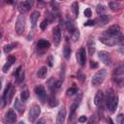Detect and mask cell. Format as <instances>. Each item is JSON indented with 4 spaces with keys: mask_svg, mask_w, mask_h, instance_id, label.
Masks as SVG:
<instances>
[{
    "mask_svg": "<svg viewBox=\"0 0 124 124\" xmlns=\"http://www.w3.org/2000/svg\"><path fill=\"white\" fill-rule=\"evenodd\" d=\"M24 77H25V73H24V71H22L21 74H20V76H19L18 78L16 79V82H17V83H21V82L24 80Z\"/></svg>",
    "mask_w": 124,
    "mask_h": 124,
    "instance_id": "obj_37",
    "label": "cell"
},
{
    "mask_svg": "<svg viewBox=\"0 0 124 124\" xmlns=\"http://www.w3.org/2000/svg\"><path fill=\"white\" fill-rule=\"evenodd\" d=\"M78 78L81 82H83L84 79H85V75H84L82 72H78Z\"/></svg>",
    "mask_w": 124,
    "mask_h": 124,
    "instance_id": "obj_40",
    "label": "cell"
},
{
    "mask_svg": "<svg viewBox=\"0 0 124 124\" xmlns=\"http://www.w3.org/2000/svg\"><path fill=\"white\" fill-rule=\"evenodd\" d=\"M1 36H2V34H1V31H0V38H1Z\"/></svg>",
    "mask_w": 124,
    "mask_h": 124,
    "instance_id": "obj_49",
    "label": "cell"
},
{
    "mask_svg": "<svg viewBox=\"0 0 124 124\" xmlns=\"http://www.w3.org/2000/svg\"><path fill=\"white\" fill-rule=\"evenodd\" d=\"M16 46H17V43H12V44L6 45V46H4V52H6V53L10 52V51H11V50H13L14 48H16Z\"/></svg>",
    "mask_w": 124,
    "mask_h": 124,
    "instance_id": "obj_24",
    "label": "cell"
},
{
    "mask_svg": "<svg viewBox=\"0 0 124 124\" xmlns=\"http://www.w3.org/2000/svg\"><path fill=\"white\" fill-rule=\"evenodd\" d=\"M46 74H47V69H46V67H42V68H40V69L38 70V72H37V77H38L39 78H45L46 76Z\"/></svg>",
    "mask_w": 124,
    "mask_h": 124,
    "instance_id": "obj_21",
    "label": "cell"
},
{
    "mask_svg": "<svg viewBox=\"0 0 124 124\" xmlns=\"http://www.w3.org/2000/svg\"><path fill=\"white\" fill-rule=\"evenodd\" d=\"M21 72H22V68H21V67L19 66V67H18V68H17V69L16 70V72H15V75H14V76H15V78H16V79L18 78V77L20 76Z\"/></svg>",
    "mask_w": 124,
    "mask_h": 124,
    "instance_id": "obj_34",
    "label": "cell"
},
{
    "mask_svg": "<svg viewBox=\"0 0 124 124\" xmlns=\"http://www.w3.org/2000/svg\"><path fill=\"white\" fill-rule=\"evenodd\" d=\"M52 36H53V42L55 46H58L60 41H61V31L59 27H54L52 30Z\"/></svg>",
    "mask_w": 124,
    "mask_h": 124,
    "instance_id": "obj_11",
    "label": "cell"
},
{
    "mask_svg": "<svg viewBox=\"0 0 124 124\" xmlns=\"http://www.w3.org/2000/svg\"><path fill=\"white\" fill-rule=\"evenodd\" d=\"M11 66H12V64H11V63H9V62L7 61V63L3 66V69H2V70H3V73H7V72H8V70L11 68Z\"/></svg>",
    "mask_w": 124,
    "mask_h": 124,
    "instance_id": "obj_39",
    "label": "cell"
},
{
    "mask_svg": "<svg viewBox=\"0 0 124 124\" xmlns=\"http://www.w3.org/2000/svg\"><path fill=\"white\" fill-rule=\"evenodd\" d=\"M48 103H49V106H50V107H56V106L58 105V102H57V100H56V98L54 97V95H53V94H52V95H51V97L49 98Z\"/></svg>",
    "mask_w": 124,
    "mask_h": 124,
    "instance_id": "obj_30",
    "label": "cell"
},
{
    "mask_svg": "<svg viewBox=\"0 0 124 124\" xmlns=\"http://www.w3.org/2000/svg\"><path fill=\"white\" fill-rule=\"evenodd\" d=\"M103 44L108 46H112L114 45H116L118 42H122V37L119 36V38H112V37H108V36H104V37H100L99 39Z\"/></svg>",
    "mask_w": 124,
    "mask_h": 124,
    "instance_id": "obj_2",
    "label": "cell"
},
{
    "mask_svg": "<svg viewBox=\"0 0 124 124\" xmlns=\"http://www.w3.org/2000/svg\"><path fill=\"white\" fill-rule=\"evenodd\" d=\"M103 102H104V93H103V91L99 90V91H97V93L94 97V104H95V106L99 107L102 105Z\"/></svg>",
    "mask_w": 124,
    "mask_h": 124,
    "instance_id": "obj_13",
    "label": "cell"
},
{
    "mask_svg": "<svg viewBox=\"0 0 124 124\" xmlns=\"http://www.w3.org/2000/svg\"><path fill=\"white\" fill-rule=\"evenodd\" d=\"M47 24H48V20H47V19H44V20L42 21V23L40 24V27H41V29H42V30H45V29L46 28Z\"/></svg>",
    "mask_w": 124,
    "mask_h": 124,
    "instance_id": "obj_36",
    "label": "cell"
},
{
    "mask_svg": "<svg viewBox=\"0 0 124 124\" xmlns=\"http://www.w3.org/2000/svg\"><path fill=\"white\" fill-rule=\"evenodd\" d=\"M113 74H114V76H120V77H122L123 74H124V66L123 65H120L118 68L115 69V71H114Z\"/></svg>",
    "mask_w": 124,
    "mask_h": 124,
    "instance_id": "obj_28",
    "label": "cell"
},
{
    "mask_svg": "<svg viewBox=\"0 0 124 124\" xmlns=\"http://www.w3.org/2000/svg\"><path fill=\"white\" fill-rule=\"evenodd\" d=\"M66 28L68 29V31L69 32H74L75 31V24H74V21H73V19L70 17V16H67V18H66Z\"/></svg>",
    "mask_w": 124,
    "mask_h": 124,
    "instance_id": "obj_14",
    "label": "cell"
},
{
    "mask_svg": "<svg viewBox=\"0 0 124 124\" xmlns=\"http://www.w3.org/2000/svg\"><path fill=\"white\" fill-rule=\"evenodd\" d=\"M116 123L117 124H123L124 123V115L123 114H119L116 116Z\"/></svg>",
    "mask_w": 124,
    "mask_h": 124,
    "instance_id": "obj_33",
    "label": "cell"
},
{
    "mask_svg": "<svg viewBox=\"0 0 124 124\" xmlns=\"http://www.w3.org/2000/svg\"><path fill=\"white\" fill-rule=\"evenodd\" d=\"M88 124H98V121H97V117L95 115H92L90 117V119L88 120Z\"/></svg>",
    "mask_w": 124,
    "mask_h": 124,
    "instance_id": "obj_38",
    "label": "cell"
},
{
    "mask_svg": "<svg viewBox=\"0 0 124 124\" xmlns=\"http://www.w3.org/2000/svg\"><path fill=\"white\" fill-rule=\"evenodd\" d=\"M7 61L9 62V63H11L12 65L16 62V57L15 56H13V55H10L9 57H8V59H7Z\"/></svg>",
    "mask_w": 124,
    "mask_h": 124,
    "instance_id": "obj_41",
    "label": "cell"
},
{
    "mask_svg": "<svg viewBox=\"0 0 124 124\" xmlns=\"http://www.w3.org/2000/svg\"><path fill=\"white\" fill-rule=\"evenodd\" d=\"M84 16H86V17H90L91 16H92V13H91V10L88 8V9H85V11H84Z\"/></svg>",
    "mask_w": 124,
    "mask_h": 124,
    "instance_id": "obj_42",
    "label": "cell"
},
{
    "mask_svg": "<svg viewBox=\"0 0 124 124\" xmlns=\"http://www.w3.org/2000/svg\"><path fill=\"white\" fill-rule=\"evenodd\" d=\"M87 46H88V52L90 55H93V53L95 52V46H94V41L90 38L87 42Z\"/></svg>",
    "mask_w": 124,
    "mask_h": 124,
    "instance_id": "obj_22",
    "label": "cell"
},
{
    "mask_svg": "<svg viewBox=\"0 0 124 124\" xmlns=\"http://www.w3.org/2000/svg\"><path fill=\"white\" fill-rule=\"evenodd\" d=\"M37 124H46V120L44 118H41V119H39V121L37 122Z\"/></svg>",
    "mask_w": 124,
    "mask_h": 124,
    "instance_id": "obj_46",
    "label": "cell"
},
{
    "mask_svg": "<svg viewBox=\"0 0 124 124\" xmlns=\"http://www.w3.org/2000/svg\"><path fill=\"white\" fill-rule=\"evenodd\" d=\"M99 58L105 65H109L111 63V58L108 51H105V50L99 51Z\"/></svg>",
    "mask_w": 124,
    "mask_h": 124,
    "instance_id": "obj_9",
    "label": "cell"
},
{
    "mask_svg": "<svg viewBox=\"0 0 124 124\" xmlns=\"http://www.w3.org/2000/svg\"><path fill=\"white\" fill-rule=\"evenodd\" d=\"M117 105H118V97L115 96V97L113 98V100L111 101V103L109 104V106L108 107V109H109V111H110V112H114L115 109H116V108H117Z\"/></svg>",
    "mask_w": 124,
    "mask_h": 124,
    "instance_id": "obj_18",
    "label": "cell"
},
{
    "mask_svg": "<svg viewBox=\"0 0 124 124\" xmlns=\"http://www.w3.org/2000/svg\"><path fill=\"white\" fill-rule=\"evenodd\" d=\"M35 93H36L37 97H38L43 103L46 102V89H45L44 85H42V84L37 85V86L35 87Z\"/></svg>",
    "mask_w": 124,
    "mask_h": 124,
    "instance_id": "obj_6",
    "label": "cell"
},
{
    "mask_svg": "<svg viewBox=\"0 0 124 124\" xmlns=\"http://www.w3.org/2000/svg\"><path fill=\"white\" fill-rule=\"evenodd\" d=\"M37 46L39 48H43V49H46L50 46V44L48 41L46 40H40L38 43H37Z\"/></svg>",
    "mask_w": 124,
    "mask_h": 124,
    "instance_id": "obj_19",
    "label": "cell"
},
{
    "mask_svg": "<svg viewBox=\"0 0 124 124\" xmlns=\"http://www.w3.org/2000/svg\"><path fill=\"white\" fill-rule=\"evenodd\" d=\"M65 117H66V108H65V107H62L57 113L56 123L57 124H63L65 121Z\"/></svg>",
    "mask_w": 124,
    "mask_h": 124,
    "instance_id": "obj_12",
    "label": "cell"
},
{
    "mask_svg": "<svg viewBox=\"0 0 124 124\" xmlns=\"http://www.w3.org/2000/svg\"><path fill=\"white\" fill-rule=\"evenodd\" d=\"M120 33H121V29L119 27V25H111L108 30H106L105 32V35L108 36V37H112V38H118L120 36Z\"/></svg>",
    "mask_w": 124,
    "mask_h": 124,
    "instance_id": "obj_3",
    "label": "cell"
},
{
    "mask_svg": "<svg viewBox=\"0 0 124 124\" xmlns=\"http://www.w3.org/2000/svg\"><path fill=\"white\" fill-rule=\"evenodd\" d=\"M14 108H15L16 110L18 111L19 113H22V112L24 111V108H23V106H22V104H21V102L19 101L18 98H16L15 104H14Z\"/></svg>",
    "mask_w": 124,
    "mask_h": 124,
    "instance_id": "obj_16",
    "label": "cell"
},
{
    "mask_svg": "<svg viewBox=\"0 0 124 124\" xmlns=\"http://www.w3.org/2000/svg\"><path fill=\"white\" fill-rule=\"evenodd\" d=\"M79 36H80V33H79V30L78 29H75V31L73 32L72 34V39L74 42H77L78 39H79Z\"/></svg>",
    "mask_w": 124,
    "mask_h": 124,
    "instance_id": "obj_29",
    "label": "cell"
},
{
    "mask_svg": "<svg viewBox=\"0 0 124 124\" xmlns=\"http://www.w3.org/2000/svg\"><path fill=\"white\" fill-rule=\"evenodd\" d=\"M18 124H25V123H24L23 121H19V122H18Z\"/></svg>",
    "mask_w": 124,
    "mask_h": 124,
    "instance_id": "obj_48",
    "label": "cell"
},
{
    "mask_svg": "<svg viewBox=\"0 0 124 124\" xmlns=\"http://www.w3.org/2000/svg\"><path fill=\"white\" fill-rule=\"evenodd\" d=\"M53 61H54V59H53V56L52 55H49L47 57V59H46V63H47V65L49 67H52L53 66Z\"/></svg>",
    "mask_w": 124,
    "mask_h": 124,
    "instance_id": "obj_35",
    "label": "cell"
},
{
    "mask_svg": "<svg viewBox=\"0 0 124 124\" xmlns=\"http://www.w3.org/2000/svg\"><path fill=\"white\" fill-rule=\"evenodd\" d=\"M63 55L66 59H69L71 56V47L69 46H65L63 48Z\"/></svg>",
    "mask_w": 124,
    "mask_h": 124,
    "instance_id": "obj_26",
    "label": "cell"
},
{
    "mask_svg": "<svg viewBox=\"0 0 124 124\" xmlns=\"http://www.w3.org/2000/svg\"><path fill=\"white\" fill-rule=\"evenodd\" d=\"M25 27V18L23 15H19L16 22V32L17 35H21Z\"/></svg>",
    "mask_w": 124,
    "mask_h": 124,
    "instance_id": "obj_5",
    "label": "cell"
},
{
    "mask_svg": "<svg viewBox=\"0 0 124 124\" xmlns=\"http://www.w3.org/2000/svg\"><path fill=\"white\" fill-rule=\"evenodd\" d=\"M76 93H78V88L76 86H73V87H71V88H69L67 90V95L68 96H73Z\"/></svg>",
    "mask_w": 124,
    "mask_h": 124,
    "instance_id": "obj_31",
    "label": "cell"
},
{
    "mask_svg": "<svg viewBox=\"0 0 124 124\" xmlns=\"http://www.w3.org/2000/svg\"><path fill=\"white\" fill-rule=\"evenodd\" d=\"M87 120V117L85 116V115H81L79 118H78V122H80V123H83V122H85Z\"/></svg>",
    "mask_w": 124,
    "mask_h": 124,
    "instance_id": "obj_45",
    "label": "cell"
},
{
    "mask_svg": "<svg viewBox=\"0 0 124 124\" xmlns=\"http://www.w3.org/2000/svg\"><path fill=\"white\" fill-rule=\"evenodd\" d=\"M106 77H107V71H106L105 69L99 70V71L93 76V78H92V79H91L92 85H94V86L100 85V84L105 80Z\"/></svg>",
    "mask_w": 124,
    "mask_h": 124,
    "instance_id": "obj_1",
    "label": "cell"
},
{
    "mask_svg": "<svg viewBox=\"0 0 124 124\" xmlns=\"http://www.w3.org/2000/svg\"><path fill=\"white\" fill-rule=\"evenodd\" d=\"M16 114L14 109L10 108L5 114V121H8V123L12 124V123L16 122Z\"/></svg>",
    "mask_w": 124,
    "mask_h": 124,
    "instance_id": "obj_10",
    "label": "cell"
},
{
    "mask_svg": "<svg viewBox=\"0 0 124 124\" xmlns=\"http://www.w3.org/2000/svg\"><path fill=\"white\" fill-rule=\"evenodd\" d=\"M115 97V95L113 94V91L111 90V89H109L108 91V94H107V98H106V106L107 107H108L109 106V104L111 103V101L113 100V98Z\"/></svg>",
    "mask_w": 124,
    "mask_h": 124,
    "instance_id": "obj_20",
    "label": "cell"
},
{
    "mask_svg": "<svg viewBox=\"0 0 124 124\" xmlns=\"http://www.w3.org/2000/svg\"><path fill=\"white\" fill-rule=\"evenodd\" d=\"M77 60L78 62L79 65L83 66L85 64L86 61V55H85V48L84 47H80L78 51H77Z\"/></svg>",
    "mask_w": 124,
    "mask_h": 124,
    "instance_id": "obj_8",
    "label": "cell"
},
{
    "mask_svg": "<svg viewBox=\"0 0 124 124\" xmlns=\"http://www.w3.org/2000/svg\"><path fill=\"white\" fill-rule=\"evenodd\" d=\"M108 5V8L112 11H117L120 8V3L116 2V1H109Z\"/></svg>",
    "mask_w": 124,
    "mask_h": 124,
    "instance_id": "obj_23",
    "label": "cell"
},
{
    "mask_svg": "<svg viewBox=\"0 0 124 124\" xmlns=\"http://www.w3.org/2000/svg\"><path fill=\"white\" fill-rule=\"evenodd\" d=\"M33 3H34V2H33V1H30V0L19 2V3H18V10H19V12H20L21 14H24V13L28 12V11L30 10L31 6L33 5Z\"/></svg>",
    "mask_w": 124,
    "mask_h": 124,
    "instance_id": "obj_7",
    "label": "cell"
},
{
    "mask_svg": "<svg viewBox=\"0 0 124 124\" xmlns=\"http://www.w3.org/2000/svg\"><path fill=\"white\" fill-rule=\"evenodd\" d=\"M94 25H95L94 20H87L86 22H84V26H94Z\"/></svg>",
    "mask_w": 124,
    "mask_h": 124,
    "instance_id": "obj_43",
    "label": "cell"
},
{
    "mask_svg": "<svg viewBox=\"0 0 124 124\" xmlns=\"http://www.w3.org/2000/svg\"><path fill=\"white\" fill-rule=\"evenodd\" d=\"M89 65H90V68H92V69H96V68H98V63H97L96 61H90Z\"/></svg>",
    "mask_w": 124,
    "mask_h": 124,
    "instance_id": "obj_44",
    "label": "cell"
},
{
    "mask_svg": "<svg viewBox=\"0 0 124 124\" xmlns=\"http://www.w3.org/2000/svg\"><path fill=\"white\" fill-rule=\"evenodd\" d=\"M41 113V108L38 105H33L29 110V114H28V119L30 122H34L40 115Z\"/></svg>",
    "mask_w": 124,
    "mask_h": 124,
    "instance_id": "obj_4",
    "label": "cell"
},
{
    "mask_svg": "<svg viewBox=\"0 0 124 124\" xmlns=\"http://www.w3.org/2000/svg\"><path fill=\"white\" fill-rule=\"evenodd\" d=\"M39 16H40V13L38 11H35V12H33L31 14V16H30V21H31L32 27H35L36 26V23H37V20H38Z\"/></svg>",
    "mask_w": 124,
    "mask_h": 124,
    "instance_id": "obj_15",
    "label": "cell"
},
{
    "mask_svg": "<svg viewBox=\"0 0 124 124\" xmlns=\"http://www.w3.org/2000/svg\"><path fill=\"white\" fill-rule=\"evenodd\" d=\"M109 19H110L109 16H107V15H102V16H99V18H98L99 25H100V26L106 25V24L109 21Z\"/></svg>",
    "mask_w": 124,
    "mask_h": 124,
    "instance_id": "obj_17",
    "label": "cell"
},
{
    "mask_svg": "<svg viewBox=\"0 0 124 124\" xmlns=\"http://www.w3.org/2000/svg\"><path fill=\"white\" fill-rule=\"evenodd\" d=\"M29 98V92L27 91V90H24V91H22L21 93H20V99H21V101H26L27 99Z\"/></svg>",
    "mask_w": 124,
    "mask_h": 124,
    "instance_id": "obj_32",
    "label": "cell"
},
{
    "mask_svg": "<svg viewBox=\"0 0 124 124\" xmlns=\"http://www.w3.org/2000/svg\"><path fill=\"white\" fill-rule=\"evenodd\" d=\"M108 124H114V123L112 122V120H111V118H110V117H108Z\"/></svg>",
    "mask_w": 124,
    "mask_h": 124,
    "instance_id": "obj_47",
    "label": "cell"
},
{
    "mask_svg": "<svg viewBox=\"0 0 124 124\" xmlns=\"http://www.w3.org/2000/svg\"><path fill=\"white\" fill-rule=\"evenodd\" d=\"M106 11H107V8H106L104 5H102V4L97 5V7H96V12H97V14H98V15L102 16Z\"/></svg>",
    "mask_w": 124,
    "mask_h": 124,
    "instance_id": "obj_27",
    "label": "cell"
},
{
    "mask_svg": "<svg viewBox=\"0 0 124 124\" xmlns=\"http://www.w3.org/2000/svg\"><path fill=\"white\" fill-rule=\"evenodd\" d=\"M72 11L74 13L75 17H78V3L77 1L73 2V4H72Z\"/></svg>",
    "mask_w": 124,
    "mask_h": 124,
    "instance_id": "obj_25",
    "label": "cell"
}]
</instances>
